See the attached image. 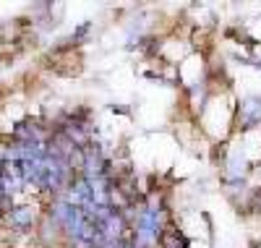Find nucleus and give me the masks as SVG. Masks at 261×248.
I'll use <instances>...</instances> for the list:
<instances>
[{
  "label": "nucleus",
  "instance_id": "f257e3e1",
  "mask_svg": "<svg viewBox=\"0 0 261 248\" xmlns=\"http://www.w3.org/2000/svg\"><path fill=\"white\" fill-rule=\"evenodd\" d=\"M241 115H243L246 126H253V123H258V120H261V100H256V97L246 100V102L241 105Z\"/></svg>",
  "mask_w": 261,
  "mask_h": 248
},
{
  "label": "nucleus",
  "instance_id": "7ed1b4c3",
  "mask_svg": "<svg viewBox=\"0 0 261 248\" xmlns=\"http://www.w3.org/2000/svg\"><path fill=\"white\" fill-rule=\"evenodd\" d=\"M0 188H3V178H0Z\"/></svg>",
  "mask_w": 261,
  "mask_h": 248
},
{
  "label": "nucleus",
  "instance_id": "f03ea898",
  "mask_svg": "<svg viewBox=\"0 0 261 248\" xmlns=\"http://www.w3.org/2000/svg\"><path fill=\"white\" fill-rule=\"evenodd\" d=\"M32 219H34V214H32V209H27V207L11 209V222L16 225V228H27V225H32Z\"/></svg>",
  "mask_w": 261,
  "mask_h": 248
}]
</instances>
